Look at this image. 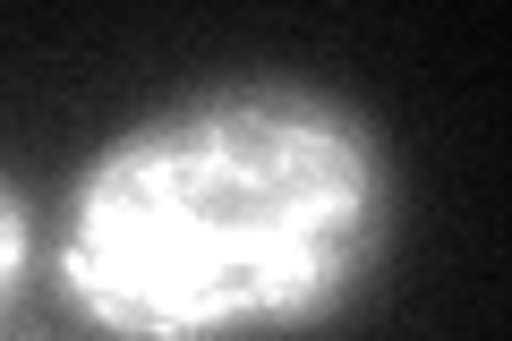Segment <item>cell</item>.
I'll list each match as a JSON object with an SVG mask.
<instances>
[{
  "label": "cell",
  "instance_id": "obj_1",
  "mask_svg": "<svg viewBox=\"0 0 512 341\" xmlns=\"http://www.w3.org/2000/svg\"><path fill=\"white\" fill-rule=\"evenodd\" d=\"M393 180L359 111L214 86L103 145L60 214V290L111 341H256L325 324L376 273Z\"/></svg>",
  "mask_w": 512,
  "mask_h": 341
},
{
  "label": "cell",
  "instance_id": "obj_2",
  "mask_svg": "<svg viewBox=\"0 0 512 341\" xmlns=\"http://www.w3.org/2000/svg\"><path fill=\"white\" fill-rule=\"evenodd\" d=\"M26 248H35V231H26V205H18V188L0 180V299L18 290V273H26Z\"/></svg>",
  "mask_w": 512,
  "mask_h": 341
}]
</instances>
